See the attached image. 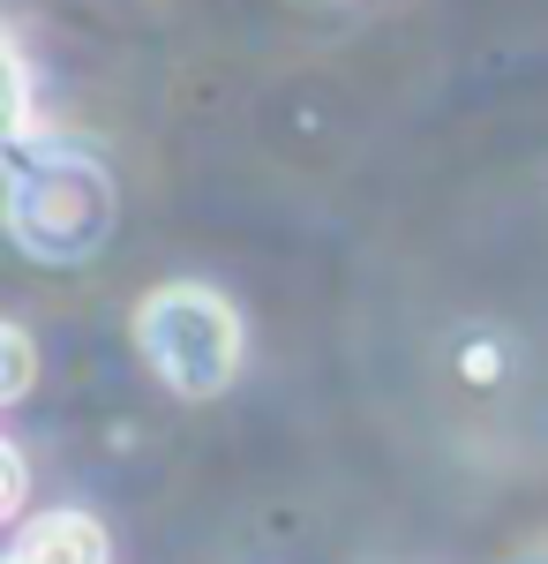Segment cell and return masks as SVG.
Instances as JSON below:
<instances>
[{"mask_svg":"<svg viewBox=\"0 0 548 564\" xmlns=\"http://www.w3.org/2000/svg\"><path fill=\"white\" fill-rule=\"evenodd\" d=\"M465 377L489 384V377H496V347H465Z\"/></svg>","mask_w":548,"mask_h":564,"instance_id":"7","label":"cell"},{"mask_svg":"<svg viewBox=\"0 0 548 564\" xmlns=\"http://www.w3.org/2000/svg\"><path fill=\"white\" fill-rule=\"evenodd\" d=\"M0 361H8V369H0V399L15 406V399L31 391V377H39V347H31V324H8V332H0Z\"/></svg>","mask_w":548,"mask_h":564,"instance_id":"4","label":"cell"},{"mask_svg":"<svg viewBox=\"0 0 548 564\" xmlns=\"http://www.w3.org/2000/svg\"><path fill=\"white\" fill-rule=\"evenodd\" d=\"M121 218L113 174L76 143H15L8 159V241L31 263H90Z\"/></svg>","mask_w":548,"mask_h":564,"instance_id":"1","label":"cell"},{"mask_svg":"<svg viewBox=\"0 0 548 564\" xmlns=\"http://www.w3.org/2000/svg\"><path fill=\"white\" fill-rule=\"evenodd\" d=\"M0 68H8V143H23L39 121H31V61H23V45H15V39L0 45Z\"/></svg>","mask_w":548,"mask_h":564,"instance_id":"5","label":"cell"},{"mask_svg":"<svg viewBox=\"0 0 548 564\" xmlns=\"http://www.w3.org/2000/svg\"><path fill=\"white\" fill-rule=\"evenodd\" d=\"M23 444H0V512H23Z\"/></svg>","mask_w":548,"mask_h":564,"instance_id":"6","label":"cell"},{"mask_svg":"<svg viewBox=\"0 0 548 564\" xmlns=\"http://www.w3.org/2000/svg\"><path fill=\"white\" fill-rule=\"evenodd\" d=\"M135 354L151 361V377L180 399H218L241 377V354H249V332H241V308L226 302L204 279H166L135 302Z\"/></svg>","mask_w":548,"mask_h":564,"instance_id":"2","label":"cell"},{"mask_svg":"<svg viewBox=\"0 0 548 564\" xmlns=\"http://www.w3.org/2000/svg\"><path fill=\"white\" fill-rule=\"evenodd\" d=\"M8 564H113V542L90 512H39V520H23Z\"/></svg>","mask_w":548,"mask_h":564,"instance_id":"3","label":"cell"}]
</instances>
